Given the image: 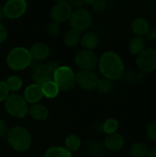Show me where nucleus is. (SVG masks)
Here are the masks:
<instances>
[{
    "instance_id": "18",
    "label": "nucleus",
    "mask_w": 156,
    "mask_h": 157,
    "mask_svg": "<svg viewBox=\"0 0 156 157\" xmlns=\"http://www.w3.org/2000/svg\"><path fill=\"white\" fill-rule=\"evenodd\" d=\"M29 114L33 120L38 121H42L47 120L49 116V110L45 106L38 103V104H33L29 108Z\"/></svg>"
},
{
    "instance_id": "14",
    "label": "nucleus",
    "mask_w": 156,
    "mask_h": 157,
    "mask_svg": "<svg viewBox=\"0 0 156 157\" xmlns=\"http://www.w3.org/2000/svg\"><path fill=\"white\" fill-rule=\"evenodd\" d=\"M29 51L31 59L38 61V62H41L47 59L48 56L50 55V48L44 42L34 43Z\"/></svg>"
},
{
    "instance_id": "2",
    "label": "nucleus",
    "mask_w": 156,
    "mask_h": 157,
    "mask_svg": "<svg viewBox=\"0 0 156 157\" xmlns=\"http://www.w3.org/2000/svg\"><path fill=\"white\" fill-rule=\"evenodd\" d=\"M6 140L10 147L18 153L28 151L32 143V138L29 132L21 126L10 128L6 133Z\"/></svg>"
},
{
    "instance_id": "31",
    "label": "nucleus",
    "mask_w": 156,
    "mask_h": 157,
    "mask_svg": "<svg viewBox=\"0 0 156 157\" xmlns=\"http://www.w3.org/2000/svg\"><path fill=\"white\" fill-rule=\"evenodd\" d=\"M103 145H101L98 143H92L89 146V150L93 155H96V157H98V155H101L103 153Z\"/></svg>"
},
{
    "instance_id": "29",
    "label": "nucleus",
    "mask_w": 156,
    "mask_h": 157,
    "mask_svg": "<svg viewBox=\"0 0 156 157\" xmlns=\"http://www.w3.org/2000/svg\"><path fill=\"white\" fill-rule=\"evenodd\" d=\"M147 136L150 140L156 143V121L149 123L147 127Z\"/></svg>"
},
{
    "instance_id": "13",
    "label": "nucleus",
    "mask_w": 156,
    "mask_h": 157,
    "mask_svg": "<svg viewBox=\"0 0 156 157\" xmlns=\"http://www.w3.org/2000/svg\"><path fill=\"white\" fill-rule=\"evenodd\" d=\"M43 98L42 88L41 86L37 84H31L28 86L24 90V97L23 98L26 100L27 103L30 104H38L41 98Z\"/></svg>"
},
{
    "instance_id": "10",
    "label": "nucleus",
    "mask_w": 156,
    "mask_h": 157,
    "mask_svg": "<svg viewBox=\"0 0 156 157\" xmlns=\"http://www.w3.org/2000/svg\"><path fill=\"white\" fill-rule=\"evenodd\" d=\"M73 13V7L69 2L60 1L54 4L51 9V18L58 24L69 20Z\"/></svg>"
},
{
    "instance_id": "1",
    "label": "nucleus",
    "mask_w": 156,
    "mask_h": 157,
    "mask_svg": "<svg viewBox=\"0 0 156 157\" xmlns=\"http://www.w3.org/2000/svg\"><path fill=\"white\" fill-rule=\"evenodd\" d=\"M98 65L102 75L110 81L122 78L125 73L124 63L115 52L109 51L104 52L98 60Z\"/></svg>"
},
{
    "instance_id": "27",
    "label": "nucleus",
    "mask_w": 156,
    "mask_h": 157,
    "mask_svg": "<svg viewBox=\"0 0 156 157\" xmlns=\"http://www.w3.org/2000/svg\"><path fill=\"white\" fill-rule=\"evenodd\" d=\"M97 89L102 94H108L112 89V83L110 80L106 78L99 79L97 85Z\"/></svg>"
},
{
    "instance_id": "7",
    "label": "nucleus",
    "mask_w": 156,
    "mask_h": 157,
    "mask_svg": "<svg viewBox=\"0 0 156 157\" xmlns=\"http://www.w3.org/2000/svg\"><path fill=\"white\" fill-rule=\"evenodd\" d=\"M92 22L93 19L90 12L83 7L73 11L69 18V24L71 29L77 30L80 33L88 29L91 27Z\"/></svg>"
},
{
    "instance_id": "3",
    "label": "nucleus",
    "mask_w": 156,
    "mask_h": 157,
    "mask_svg": "<svg viewBox=\"0 0 156 157\" xmlns=\"http://www.w3.org/2000/svg\"><path fill=\"white\" fill-rule=\"evenodd\" d=\"M31 61L32 59L29 51L23 47L12 49L6 56V64L14 71H22L28 68L30 65Z\"/></svg>"
},
{
    "instance_id": "26",
    "label": "nucleus",
    "mask_w": 156,
    "mask_h": 157,
    "mask_svg": "<svg viewBox=\"0 0 156 157\" xmlns=\"http://www.w3.org/2000/svg\"><path fill=\"white\" fill-rule=\"evenodd\" d=\"M6 84L9 89V91H17L21 88L23 82L22 79L18 75H11L6 80Z\"/></svg>"
},
{
    "instance_id": "4",
    "label": "nucleus",
    "mask_w": 156,
    "mask_h": 157,
    "mask_svg": "<svg viewBox=\"0 0 156 157\" xmlns=\"http://www.w3.org/2000/svg\"><path fill=\"white\" fill-rule=\"evenodd\" d=\"M60 65L56 62H50L48 63H40L33 67L31 78L34 84L42 86L43 84L52 81L54 72Z\"/></svg>"
},
{
    "instance_id": "35",
    "label": "nucleus",
    "mask_w": 156,
    "mask_h": 157,
    "mask_svg": "<svg viewBox=\"0 0 156 157\" xmlns=\"http://www.w3.org/2000/svg\"><path fill=\"white\" fill-rule=\"evenodd\" d=\"M6 133H7V125L4 120L0 119V137L5 136Z\"/></svg>"
},
{
    "instance_id": "37",
    "label": "nucleus",
    "mask_w": 156,
    "mask_h": 157,
    "mask_svg": "<svg viewBox=\"0 0 156 157\" xmlns=\"http://www.w3.org/2000/svg\"><path fill=\"white\" fill-rule=\"evenodd\" d=\"M70 5L72 6V7H76V9L78 8H82V6L85 5V1H72V2H69Z\"/></svg>"
},
{
    "instance_id": "22",
    "label": "nucleus",
    "mask_w": 156,
    "mask_h": 157,
    "mask_svg": "<svg viewBox=\"0 0 156 157\" xmlns=\"http://www.w3.org/2000/svg\"><path fill=\"white\" fill-rule=\"evenodd\" d=\"M41 88H42L43 97H45L47 98H54L58 96V94L60 92L59 87L53 82V80L43 84L41 86Z\"/></svg>"
},
{
    "instance_id": "24",
    "label": "nucleus",
    "mask_w": 156,
    "mask_h": 157,
    "mask_svg": "<svg viewBox=\"0 0 156 157\" xmlns=\"http://www.w3.org/2000/svg\"><path fill=\"white\" fill-rule=\"evenodd\" d=\"M81 146V139L74 134L69 135L64 141V148L70 153L77 151Z\"/></svg>"
},
{
    "instance_id": "36",
    "label": "nucleus",
    "mask_w": 156,
    "mask_h": 157,
    "mask_svg": "<svg viewBox=\"0 0 156 157\" xmlns=\"http://www.w3.org/2000/svg\"><path fill=\"white\" fill-rule=\"evenodd\" d=\"M145 36L148 40L156 39V27H150V29H149V30Z\"/></svg>"
},
{
    "instance_id": "5",
    "label": "nucleus",
    "mask_w": 156,
    "mask_h": 157,
    "mask_svg": "<svg viewBox=\"0 0 156 157\" xmlns=\"http://www.w3.org/2000/svg\"><path fill=\"white\" fill-rule=\"evenodd\" d=\"M5 109L6 112L14 118H24L29 113V107L23 97L19 95H9L5 100Z\"/></svg>"
},
{
    "instance_id": "19",
    "label": "nucleus",
    "mask_w": 156,
    "mask_h": 157,
    "mask_svg": "<svg viewBox=\"0 0 156 157\" xmlns=\"http://www.w3.org/2000/svg\"><path fill=\"white\" fill-rule=\"evenodd\" d=\"M144 47H145L144 38L136 36V35H134L133 37L131 38L129 44H128V50L133 55L140 54L144 50Z\"/></svg>"
},
{
    "instance_id": "38",
    "label": "nucleus",
    "mask_w": 156,
    "mask_h": 157,
    "mask_svg": "<svg viewBox=\"0 0 156 157\" xmlns=\"http://www.w3.org/2000/svg\"><path fill=\"white\" fill-rule=\"evenodd\" d=\"M147 157H156V147L153 148L152 150H150Z\"/></svg>"
},
{
    "instance_id": "15",
    "label": "nucleus",
    "mask_w": 156,
    "mask_h": 157,
    "mask_svg": "<svg viewBox=\"0 0 156 157\" xmlns=\"http://www.w3.org/2000/svg\"><path fill=\"white\" fill-rule=\"evenodd\" d=\"M124 144H125V141H124L123 136L118 132H115L107 136V138L105 139L104 145L108 150L116 152V151H120V149H122L124 146Z\"/></svg>"
},
{
    "instance_id": "33",
    "label": "nucleus",
    "mask_w": 156,
    "mask_h": 157,
    "mask_svg": "<svg viewBox=\"0 0 156 157\" xmlns=\"http://www.w3.org/2000/svg\"><path fill=\"white\" fill-rule=\"evenodd\" d=\"M107 8V3L104 1H94L93 3V9L96 12L101 13L103 11H105Z\"/></svg>"
},
{
    "instance_id": "17",
    "label": "nucleus",
    "mask_w": 156,
    "mask_h": 157,
    "mask_svg": "<svg viewBox=\"0 0 156 157\" xmlns=\"http://www.w3.org/2000/svg\"><path fill=\"white\" fill-rule=\"evenodd\" d=\"M150 24L148 20L144 17L134 18L131 22V29L136 36H145L150 29Z\"/></svg>"
},
{
    "instance_id": "11",
    "label": "nucleus",
    "mask_w": 156,
    "mask_h": 157,
    "mask_svg": "<svg viewBox=\"0 0 156 157\" xmlns=\"http://www.w3.org/2000/svg\"><path fill=\"white\" fill-rule=\"evenodd\" d=\"M98 80V76L92 70H80L75 74V84L85 90L96 89Z\"/></svg>"
},
{
    "instance_id": "25",
    "label": "nucleus",
    "mask_w": 156,
    "mask_h": 157,
    "mask_svg": "<svg viewBox=\"0 0 156 157\" xmlns=\"http://www.w3.org/2000/svg\"><path fill=\"white\" fill-rule=\"evenodd\" d=\"M118 129H119V122L117 120H115L113 118L108 119L102 124V131L108 135L117 132Z\"/></svg>"
},
{
    "instance_id": "21",
    "label": "nucleus",
    "mask_w": 156,
    "mask_h": 157,
    "mask_svg": "<svg viewBox=\"0 0 156 157\" xmlns=\"http://www.w3.org/2000/svg\"><path fill=\"white\" fill-rule=\"evenodd\" d=\"M150 150L149 147L141 142L134 143L130 149V154L131 157H147Z\"/></svg>"
},
{
    "instance_id": "30",
    "label": "nucleus",
    "mask_w": 156,
    "mask_h": 157,
    "mask_svg": "<svg viewBox=\"0 0 156 157\" xmlns=\"http://www.w3.org/2000/svg\"><path fill=\"white\" fill-rule=\"evenodd\" d=\"M61 27L60 24L56 23V22H51L46 29V31L49 35L51 36H56L59 32H60Z\"/></svg>"
},
{
    "instance_id": "34",
    "label": "nucleus",
    "mask_w": 156,
    "mask_h": 157,
    "mask_svg": "<svg viewBox=\"0 0 156 157\" xmlns=\"http://www.w3.org/2000/svg\"><path fill=\"white\" fill-rule=\"evenodd\" d=\"M7 38V29L0 22V43L5 41Z\"/></svg>"
},
{
    "instance_id": "12",
    "label": "nucleus",
    "mask_w": 156,
    "mask_h": 157,
    "mask_svg": "<svg viewBox=\"0 0 156 157\" xmlns=\"http://www.w3.org/2000/svg\"><path fill=\"white\" fill-rule=\"evenodd\" d=\"M28 5L24 0H9L3 6L4 17L14 19L23 16L27 10Z\"/></svg>"
},
{
    "instance_id": "9",
    "label": "nucleus",
    "mask_w": 156,
    "mask_h": 157,
    "mask_svg": "<svg viewBox=\"0 0 156 157\" xmlns=\"http://www.w3.org/2000/svg\"><path fill=\"white\" fill-rule=\"evenodd\" d=\"M74 62L81 70H93L98 63V58L93 51L81 50L76 52Z\"/></svg>"
},
{
    "instance_id": "6",
    "label": "nucleus",
    "mask_w": 156,
    "mask_h": 157,
    "mask_svg": "<svg viewBox=\"0 0 156 157\" xmlns=\"http://www.w3.org/2000/svg\"><path fill=\"white\" fill-rule=\"evenodd\" d=\"M53 82L60 90H71L75 85V74L69 66H59L53 75Z\"/></svg>"
},
{
    "instance_id": "39",
    "label": "nucleus",
    "mask_w": 156,
    "mask_h": 157,
    "mask_svg": "<svg viewBox=\"0 0 156 157\" xmlns=\"http://www.w3.org/2000/svg\"><path fill=\"white\" fill-rule=\"evenodd\" d=\"M3 17H4V13H3V6H0V21L3 19Z\"/></svg>"
},
{
    "instance_id": "28",
    "label": "nucleus",
    "mask_w": 156,
    "mask_h": 157,
    "mask_svg": "<svg viewBox=\"0 0 156 157\" xmlns=\"http://www.w3.org/2000/svg\"><path fill=\"white\" fill-rule=\"evenodd\" d=\"M143 73L140 72V73H136L134 71H129L127 73H124L123 76L125 81L128 82V83H134L136 81H138L139 79H142L143 76Z\"/></svg>"
},
{
    "instance_id": "20",
    "label": "nucleus",
    "mask_w": 156,
    "mask_h": 157,
    "mask_svg": "<svg viewBox=\"0 0 156 157\" xmlns=\"http://www.w3.org/2000/svg\"><path fill=\"white\" fill-rule=\"evenodd\" d=\"M80 40H81V33L73 29L67 30L63 37L64 44L71 48L76 47L80 43Z\"/></svg>"
},
{
    "instance_id": "8",
    "label": "nucleus",
    "mask_w": 156,
    "mask_h": 157,
    "mask_svg": "<svg viewBox=\"0 0 156 157\" xmlns=\"http://www.w3.org/2000/svg\"><path fill=\"white\" fill-rule=\"evenodd\" d=\"M136 65L142 73H151L156 69V50L153 48L144 49L137 55Z\"/></svg>"
},
{
    "instance_id": "23",
    "label": "nucleus",
    "mask_w": 156,
    "mask_h": 157,
    "mask_svg": "<svg viewBox=\"0 0 156 157\" xmlns=\"http://www.w3.org/2000/svg\"><path fill=\"white\" fill-rule=\"evenodd\" d=\"M43 157H72V153L64 147L54 146L46 150Z\"/></svg>"
},
{
    "instance_id": "32",
    "label": "nucleus",
    "mask_w": 156,
    "mask_h": 157,
    "mask_svg": "<svg viewBox=\"0 0 156 157\" xmlns=\"http://www.w3.org/2000/svg\"><path fill=\"white\" fill-rule=\"evenodd\" d=\"M9 96V89L4 81H0V102L5 101Z\"/></svg>"
},
{
    "instance_id": "16",
    "label": "nucleus",
    "mask_w": 156,
    "mask_h": 157,
    "mask_svg": "<svg viewBox=\"0 0 156 157\" xmlns=\"http://www.w3.org/2000/svg\"><path fill=\"white\" fill-rule=\"evenodd\" d=\"M99 43L98 36L92 31H87L81 36L80 44L84 47V50L93 51L97 47Z\"/></svg>"
}]
</instances>
